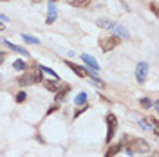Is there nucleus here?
Wrapping results in <instances>:
<instances>
[{
	"label": "nucleus",
	"mask_w": 159,
	"mask_h": 157,
	"mask_svg": "<svg viewBox=\"0 0 159 157\" xmlns=\"http://www.w3.org/2000/svg\"><path fill=\"white\" fill-rule=\"evenodd\" d=\"M31 76H33V81L34 83H40L42 81V72L40 70H31Z\"/></svg>",
	"instance_id": "18"
},
{
	"label": "nucleus",
	"mask_w": 159,
	"mask_h": 157,
	"mask_svg": "<svg viewBox=\"0 0 159 157\" xmlns=\"http://www.w3.org/2000/svg\"><path fill=\"white\" fill-rule=\"evenodd\" d=\"M25 98H27V94H25L24 90H22V92H18V94H16V103H24V101H25Z\"/></svg>",
	"instance_id": "22"
},
{
	"label": "nucleus",
	"mask_w": 159,
	"mask_h": 157,
	"mask_svg": "<svg viewBox=\"0 0 159 157\" xmlns=\"http://www.w3.org/2000/svg\"><path fill=\"white\" fill-rule=\"evenodd\" d=\"M2 2H9V0H2Z\"/></svg>",
	"instance_id": "28"
},
{
	"label": "nucleus",
	"mask_w": 159,
	"mask_h": 157,
	"mask_svg": "<svg viewBox=\"0 0 159 157\" xmlns=\"http://www.w3.org/2000/svg\"><path fill=\"white\" fill-rule=\"evenodd\" d=\"M13 69H16V70H24V69H25V63H24L22 60H16V61L13 63Z\"/></svg>",
	"instance_id": "21"
},
{
	"label": "nucleus",
	"mask_w": 159,
	"mask_h": 157,
	"mask_svg": "<svg viewBox=\"0 0 159 157\" xmlns=\"http://www.w3.org/2000/svg\"><path fill=\"white\" fill-rule=\"evenodd\" d=\"M107 123H109V134H107V143L112 141L114 137V132H116V127H118V118L114 114H109L107 116Z\"/></svg>",
	"instance_id": "3"
},
{
	"label": "nucleus",
	"mask_w": 159,
	"mask_h": 157,
	"mask_svg": "<svg viewBox=\"0 0 159 157\" xmlns=\"http://www.w3.org/2000/svg\"><path fill=\"white\" fill-rule=\"evenodd\" d=\"M52 2H54V0H52Z\"/></svg>",
	"instance_id": "30"
},
{
	"label": "nucleus",
	"mask_w": 159,
	"mask_h": 157,
	"mask_svg": "<svg viewBox=\"0 0 159 157\" xmlns=\"http://www.w3.org/2000/svg\"><path fill=\"white\" fill-rule=\"evenodd\" d=\"M2 29H4V25H2V24H0V31H2Z\"/></svg>",
	"instance_id": "27"
},
{
	"label": "nucleus",
	"mask_w": 159,
	"mask_h": 157,
	"mask_svg": "<svg viewBox=\"0 0 159 157\" xmlns=\"http://www.w3.org/2000/svg\"><path fill=\"white\" fill-rule=\"evenodd\" d=\"M152 157H157V155H156V154H154V155H152Z\"/></svg>",
	"instance_id": "29"
},
{
	"label": "nucleus",
	"mask_w": 159,
	"mask_h": 157,
	"mask_svg": "<svg viewBox=\"0 0 159 157\" xmlns=\"http://www.w3.org/2000/svg\"><path fill=\"white\" fill-rule=\"evenodd\" d=\"M18 83L22 85V87H25V85H31V83H34V81H33V76H31V72L24 74V76H20V78H18Z\"/></svg>",
	"instance_id": "12"
},
{
	"label": "nucleus",
	"mask_w": 159,
	"mask_h": 157,
	"mask_svg": "<svg viewBox=\"0 0 159 157\" xmlns=\"http://www.w3.org/2000/svg\"><path fill=\"white\" fill-rule=\"evenodd\" d=\"M123 150V143H119V145H112V146L107 150V154H105V157H116Z\"/></svg>",
	"instance_id": "8"
},
{
	"label": "nucleus",
	"mask_w": 159,
	"mask_h": 157,
	"mask_svg": "<svg viewBox=\"0 0 159 157\" xmlns=\"http://www.w3.org/2000/svg\"><path fill=\"white\" fill-rule=\"evenodd\" d=\"M90 0H69L70 6H80V7H81V6H87Z\"/></svg>",
	"instance_id": "20"
},
{
	"label": "nucleus",
	"mask_w": 159,
	"mask_h": 157,
	"mask_svg": "<svg viewBox=\"0 0 159 157\" xmlns=\"http://www.w3.org/2000/svg\"><path fill=\"white\" fill-rule=\"evenodd\" d=\"M98 25L99 27H105V29H112L116 24H112L110 20H98Z\"/></svg>",
	"instance_id": "15"
},
{
	"label": "nucleus",
	"mask_w": 159,
	"mask_h": 157,
	"mask_svg": "<svg viewBox=\"0 0 159 157\" xmlns=\"http://www.w3.org/2000/svg\"><path fill=\"white\" fill-rule=\"evenodd\" d=\"M67 92H69V87H63L61 90H58L56 92V101H63L65 96H67Z\"/></svg>",
	"instance_id": "14"
},
{
	"label": "nucleus",
	"mask_w": 159,
	"mask_h": 157,
	"mask_svg": "<svg viewBox=\"0 0 159 157\" xmlns=\"http://www.w3.org/2000/svg\"><path fill=\"white\" fill-rule=\"evenodd\" d=\"M40 72H47V74H51V76H52L54 79H60V78H58V74H56V72H54L52 69H49V67H43V65H40Z\"/></svg>",
	"instance_id": "16"
},
{
	"label": "nucleus",
	"mask_w": 159,
	"mask_h": 157,
	"mask_svg": "<svg viewBox=\"0 0 159 157\" xmlns=\"http://www.w3.org/2000/svg\"><path fill=\"white\" fill-rule=\"evenodd\" d=\"M119 43V38L118 36H109V38H101L99 40V47H101V51L103 52H109V51H112L116 45Z\"/></svg>",
	"instance_id": "2"
},
{
	"label": "nucleus",
	"mask_w": 159,
	"mask_h": 157,
	"mask_svg": "<svg viewBox=\"0 0 159 157\" xmlns=\"http://www.w3.org/2000/svg\"><path fill=\"white\" fill-rule=\"evenodd\" d=\"M0 18H2V22H9V18H7L6 15H2V13H0Z\"/></svg>",
	"instance_id": "25"
},
{
	"label": "nucleus",
	"mask_w": 159,
	"mask_h": 157,
	"mask_svg": "<svg viewBox=\"0 0 159 157\" xmlns=\"http://www.w3.org/2000/svg\"><path fill=\"white\" fill-rule=\"evenodd\" d=\"M147 72H148V63H147V61H141L138 65V69H136V78H138L139 83H145Z\"/></svg>",
	"instance_id": "4"
},
{
	"label": "nucleus",
	"mask_w": 159,
	"mask_h": 157,
	"mask_svg": "<svg viewBox=\"0 0 159 157\" xmlns=\"http://www.w3.org/2000/svg\"><path fill=\"white\" fill-rule=\"evenodd\" d=\"M4 60H6V56H4V54H0V63H4Z\"/></svg>",
	"instance_id": "26"
},
{
	"label": "nucleus",
	"mask_w": 159,
	"mask_h": 157,
	"mask_svg": "<svg viewBox=\"0 0 159 157\" xmlns=\"http://www.w3.org/2000/svg\"><path fill=\"white\" fill-rule=\"evenodd\" d=\"M89 79L94 83V87H98V88H101V87H105V83L101 81V79H98L96 76H89Z\"/></svg>",
	"instance_id": "19"
},
{
	"label": "nucleus",
	"mask_w": 159,
	"mask_h": 157,
	"mask_svg": "<svg viewBox=\"0 0 159 157\" xmlns=\"http://www.w3.org/2000/svg\"><path fill=\"white\" fill-rule=\"evenodd\" d=\"M47 7H49V16H47V24H52V22H54V18H56V7H54V2H52V0H49Z\"/></svg>",
	"instance_id": "10"
},
{
	"label": "nucleus",
	"mask_w": 159,
	"mask_h": 157,
	"mask_svg": "<svg viewBox=\"0 0 159 157\" xmlns=\"http://www.w3.org/2000/svg\"><path fill=\"white\" fill-rule=\"evenodd\" d=\"M60 79H49V81H45V88L51 90V92H58L60 90Z\"/></svg>",
	"instance_id": "9"
},
{
	"label": "nucleus",
	"mask_w": 159,
	"mask_h": 157,
	"mask_svg": "<svg viewBox=\"0 0 159 157\" xmlns=\"http://www.w3.org/2000/svg\"><path fill=\"white\" fill-rule=\"evenodd\" d=\"M141 107H143V108H148V107H152V101H150L148 98H141Z\"/></svg>",
	"instance_id": "23"
},
{
	"label": "nucleus",
	"mask_w": 159,
	"mask_h": 157,
	"mask_svg": "<svg viewBox=\"0 0 159 157\" xmlns=\"http://www.w3.org/2000/svg\"><path fill=\"white\" fill-rule=\"evenodd\" d=\"M56 110H58V107H51L49 110H47V114H54V112H56Z\"/></svg>",
	"instance_id": "24"
},
{
	"label": "nucleus",
	"mask_w": 159,
	"mask_h": 157,
	"mask_svg": "<svg viewBox=\"0 0 159 157\" xmlns=\"http://www.w3.org/2000/svg\"><path fill=\"white\" fill-rule=\"evenodd\" d=\"M2 43H4L6 47H9L11 51H15V52H20V54H24V56H27V51L24 49V47H18V45H15V43H11L9 40L2 38Z\"/></svg>",
	"instance_id": "7"
},
{
	"label": "nucleus",
	"mask_w": 159,
	"mask_h": 157,
	"mask_svg": "<svg viewBox=\"0 0 159 157\" xmlns=\"http://www.w3.org/2000/svg\"><path fill=\"white\" fill-rule=\"evenodd\" d=\"M112 31L118 34V38H119V36H121V38H130L129 31L125 29V27H121V25H114V27H112Z\"/></svg>",
	"instance_id": "11"
},
{
	"label": "nucleus",
	"mask_w": 159,
	"mask_h": 157,
	"mask_svg": "<svg viewBox=\"0 0 159 157\" xmlns=\"http://www.w3.org/2000/svg\"><path fill=\"white\" fill-rule=\"evenodd\" d=\"M67 65L74 70V74H76V76H80V78H87V76H89L87 69H83V67H80V65H74L72 61H67Z\"/></svg>",
	"instance_id": "6"
},
{
	"label": "nucleus",
	"mask_w": 159,
	"mask_h": 157,
	"mask_svg": "<svg viewBox=\"0 0 159 157\" xmlns=\"http://www.w3.org/2000/svg\"><path fill=\"white\" fill-rule=\"evenodd\" d=\"M81 60H83V61L90 67V76H96V74H98V70H99V65L96 63V60L92 58L90 54H81Z\"/></svg>",
	"instance_id": "5"
},
{
	"label": "nucleus",
	"mask_w": 159,
	"mask_h": 157,
	"mask_svg": "<svg viewBox=\"0 0 159 157\" xmlns=\"http://www.w3.org/2000/svg\"><path fill=\"white\" fill-rule=\"evenodd\" d=\"M74 103H76V105H81V107L87 105V94H85V92H80L78 96L74 98Z\"/></svg>",
	"instance_id": "13"
},
{
	"label": "nucleus",
	"mask_w": 159,
	"mask_h": 157,
	"mask_svg": "<svg viewBox=\"0 0 159 157\" xmlns=\"http://www.w3.org/2000/svg\"><path fill=\"white\" fill-rule=\"evenodd\" d=\"M123 141H127V152H129V155H132L134 152H141V154H145V152H148L150 146L148 143L145 141V139H139V137H125Z\"/></svg>",
	"instance_id": "1"
},
{
	"label": "nucleus",
	"mask_w": 159,
	"mask_h": 157,
	"mask_svg": "<svg viewBox=\"0 0 159 157\" xmlns=\"http://www.w3.org/2000/svg\"><path fill=\"white\" fill-rule=\"evenodd\" d=\"M22 38L25 40L27 43H40V40L36 36H31V34H22Z\"/></svg>",
	"instance_id": "17"
}]
</instances>
